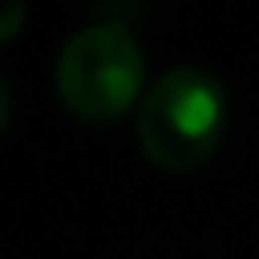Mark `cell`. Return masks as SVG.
Returning a JSON list of instances; mask_svg holds the SVG:
<instances>
[{
	"label": "cell",
	"mask_w": 259,
	"mask_h": 259,
	"mask_svg": "<svg viewBox=\"0 0 259 259\" xmlns=\"http://www.w3.org/2000/svg\"><path fill=\"white\" fill-rule=\"evenodd\" d=\"M53 81L73 113L89 121L117 117L142 89V45L125 24H85L61 45Z\"/></svg>",
	"instance_id": "obj_2"
},
{
	"label": "cell",
	"mask_w": 259,
	"mask_h": 259,
	"mask_svg": "<svg viewBox=\"0 0 259 259\" xmlns=\"http://www.w3.org/2000/svg\"><path fill=\"white\" fill-rule=\"evenodd\" d=\"M223 121L227 93L219 77L198 65H174L142 97L138 138L150 162L166 170H190L219 146Z\"/></svg>",
	"instance_id": "obj_1"
}]
</instances>
